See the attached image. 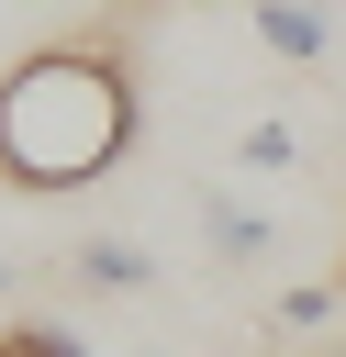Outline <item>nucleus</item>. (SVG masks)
Returning a JSON list of instances; mask_svg holds the SVG:
<instances>
[{
    "label": "nucleus",
    "mask_w": 346,
    "mask_h": 357,
    "mask_svg": "<svg viewBox=\"0 0 346 357\" xmlns=\"http://www.w3.org/2000/svg\"><path fill=\"white\" fill-rule=\"evenodd\" d=\"M0 357H89V346H78L67 324H11V335H0Z\"/></svg>",
    "instance_id": "7"
},
{
    "label": "nucleus",
    "mask_w": 346,
    "mask_h": 357,
    "mask_svg": "<svg viewBox=\"0 0 346 357\" xmlns=\"http://www.w3.org/2000/svg\"><path fill=\"white\" fill-rule=\"evenodd\" d=\"M301 156H313V134H301L290 112H257V123H234V145H223L234 178H290Z\"/></svg>",
    "instance_id": "4"
},
{
    "label": "nucleus",
    "mask_w": 346,
    "mask_h": 357,
    "mask_svg": "<svg viewBox=\"0 0 346 357\" xmlns=\"http://www.w3.org/2000/svg\"><path fill=\"white\" fill-rule=\"evenodd\" d=\"M246 33H257L279 67H324V56H335V11H324V0H246Z\"/></svg>",
    "instance_id": "3"
},
{
    "label": "nucleus",
    "mask_w": 346,
    "mask_h": 357,
    "mask_svg": "<svg viewBox=\"0 0 346 357\" xmlns=\"http://www.w3.org/2000/svg\"><path fill=\"white\" fill-rule=\"evenodd\" d=\"M0 290H11V257H0Z\"/></svg>",
    "instance_id": "8"
},
{
    "label": "nucleus",
    "mask_w": 346,
    "mask_h": 357,
    "mask_svg": "<svg viewBox=\"0 0 346 357\" xmlns=\"http://www.w3.org/2000/svg\"><path fill=\"white\" fill-rule=\"evenodd\" d=\"M67 279H78V290H156V257H145L134 234H78V245H67Z\"/></svg>",
    "instance_id": "5"
},
{
    "label": "nucleus",
    "mask_w": 346,
    "mask_h": 357,
    "mask_svg": "<svg viewBox=\"0 0 346 357\" xmlns=\"http://www.w3.org/2000/svg\"><path fill=\"white\" fill-rule=\"evenodd\" d=\"M134 145V78L100 45H45L0 78V178L11 190H89Z\"/></svg>",
    "instance_id": "1"
},
{
    "label": "nucleus",
    "mask_w": 346,
    "mask_h": 357,
    "mask_svg": "<svg viewBox=\"0 0 346 357\" xmlns=\"http://www.w3.org/2000/svg\"><path fill=\"white\" fill-rule=\"evenodd\" d=\"M201 245H212L223 268H268L290 234H279V212H257V201H246V178H234V190H212V201H201Z\"/></svg>",
    "instance_id": "2"
},
{
    "label": "nucleus",
    "mask_w": 346,
    "mask_h": 357,
    "mask_svg": "<svg viewBox=\"0 0 346 357\" xmlns=\"http://www.w3.org/2000/svg\"><path fill=\"white\" fill-rule=\"evenodd\" d=\"M156 357H190V346H156Z\"/></svg>",
    "instance_id": "9"
},
{
    "label": "nucleus",
    "mask_w": 346,
    "mask_h": 357,
    "mask_svg": "<svg viewBox=\"0 0 346 357\" xmlns=\"http://www.w3.org/2000/svg\"><path fill=\"white\" fill-rule=\"evenodd\" d=\"M313 324H335V279H290L268 301V335H313Z\"/></svg>",
    "instance_id": "6"
}]
</instances>
